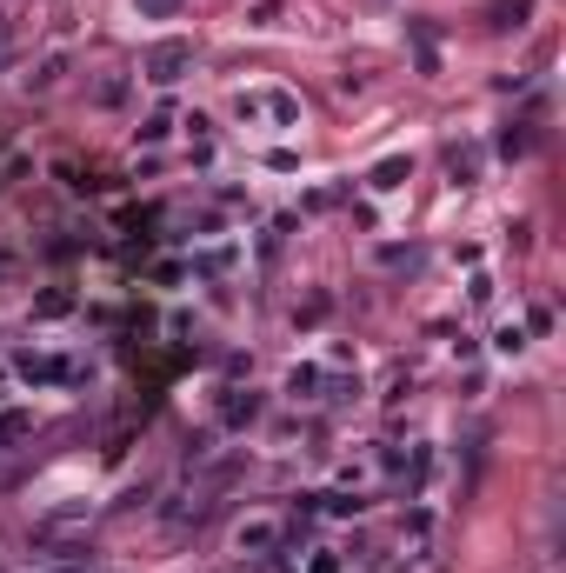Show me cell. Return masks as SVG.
I'll return each instance as SVG.
<instances>
[{"instance_id": "7a4b0ae2", "label": "cell", "mask_w": 566, "mask_h": 573, "mask_svg": "<svg viewBox=\"0 0 566 573\" xmlns=\"http://www.w3.org/2000/svg\"><path fill=\"white\" fill-rule=\"evenodd\" d=\"M13 433H27V413H7V421H0V440H13Z\"/></svg>"}, {"instance_id": "277c9868", "label": "cell", "mask_w": 566, "mask_h": 573, "mask_svg": "<svg viewBox=\"0 0 566 573\" xmlns=\"http://www.w3.org/2000/svg\"><path fill=\"white\" fill-rule=\"evenodd\" d=\"M147 7H174V0H147Z\"/></svg>"}, {"instance_id": "3957f363", "label": "cell", "mask_w": 566, "mask_h": 573, "mask_svg": "<svg viewBox=\"0 0 566 573\" xmlns=\"http://www.w3.org/2000/svg\"><path fill=\"white\" fill-rule=\"evenodd\" d=\"M7 47H13V27L0 20V67H7Z\"/></svg>"}, {"instance_id": "6da1fadb", "label": "cell", "mask_w": 566, "mask_h": 573, "mask_svg": "<svg viewBox=\"0 0 566 573\" xmlns=\"http://www.w3.org/2000/svg\"><path fill=\"white\" fill-rule=\"evenodd\" d=\"M193 53L180 47V40H167V47H153V61H147V80H160V87H174L180 80V67H187Z\"/></svg>"}]
</instances>
